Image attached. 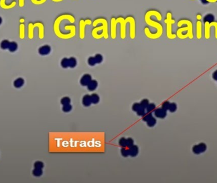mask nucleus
<instances>
[{"instance_id": "obj_1", "label": "nucleus", "mask_w": 217, "mask_h": 183, "mask_svg": "<svg viewBox=\"0 0 217 183\" xmlns=\"http://www.w3.org/2000/svg\"><path fill=\"white\" fill-rule=\"evenodd\" d=\"M76 22L74 16L70 13H64L59 15L53 24V30L58 37L62 39H69L74 37L76 27L74 24Z\"/></svg>"}, {"instance_id": "obj_2", "label": "nucleus", "mask_w": 217, "mask_h": 183, "mask_svg": "<svg viewBox=\"0 0 217 183\" xmlns=\"http://www.w3.org/2000/svg\"><path fill=\"white\" fill-rule=\"evenodd\" d=\"M120 24V36L121 39H125L126 36V25L130 24V37L134 39L136 36V21L131 15L126 18L119 16L117 18L112 17L110 19V36L115 39L117 36V25Z\"/></svg>"}, {"instance_id": "obj_3", "label": "nucleus", "mask_w": 217, "mask_h": 183, "mask_svg": "<svg viewBox=\"0 0 217 183\" xmlns=\"http://www.w3.org/2000/svg\"><path fill=\"white\" fill-rule=\"evenodd\" d=\"M152 17H155L157 21H161L163 19L161 13L159 11L155 10H150L145 13L144 15V19L146 24L149 26L154 27L156 29L155 33L152 34L148 27H145L144 28V33L147 38L150 39H157L160 38L163 33V27L162 24L157 21L152 19Z\"/></svg>"}, {"instance_id": "obj_4", "label": "nucleus", "mask_w": 217, "mask_h": 183, "mask_svg": "<svg viewBox=\"0 0 217 183\" xmlns=\"http://www.w3.org/2000/svg\"><path fill=\"white\" fill-rule=\"evenodd\" d=\"M177 26L179 28L176 31V36L179 38L185 39L187 37L193 38V24L190 20L187 19H180L178 22Z\"/></svg>"}, {"instance_id": "obj_5", "label": "nucleus", "mask_w": 217, "mask_h": 183, "mask_svg": "<svg viewBox=\"0 0 217 183\" xmlns=\"http://www.w3.org/2000/svg\"><path fill=\"white\" fill-rule=\"evenodd\" d=\"M166 24V36L170 39H174L176 37V34L172 33V25L175 23V21L172 18V13L168 12L166 15V19L164 21Z\"/></svg>"}, {"instance_id": "obj_6", "label": "nucleus", "mask_w": 217, "mask_h": 183, "mask_svg": "<svg viewBox=\"0 0 217 183\" xmlns=\"http://www.w3.org/2000/svg\"><path fill=\"white\" fill-rule=\"evenodd\" d=\"M93 21L90 19H81L79 22V36L81 39L85 38V27L87 25L92 24Z\"/></svg>"}, {"instance_id": "obj_7", "label": "nucleus", "mask_w": 217, "mask_h": 183, "mask_svg": "<svg viewBox=\"0 0 217 183\" xmlns=\"http://www.w3.org/2000/svg\"><path fill=\"white\" fill-rule=\"evenodd\" d=\"M204 23V36L206 39H209L210 37V29L213 27L215 28V37L217 39V21H212V22H205Z\"/></svg>"}, {"instance_id": "obj_8", "label": "nucleus", "mask_w": 217, "mask_h": 183, "mask_svg": "<svg viewBox=\"0 0 217 183\" xmlns=\"http://www.w3.org/2000/svg\"><path fill=\"white\" fill-rule=\"evenodd\" d=\"M207 149V146L203 142H201L199 144L195 145V146H193L192 148V151L193 153L196 155H199L200 153H204Z\"/></svg>"}, {"instance_id": "obj_9", "label": "nucleus", "mask_w": 217, "mask_h": 183, "mask_svg": "<svg viewBox=\"0 0 217 183\" xmlns=\"http://www.w3.org/2000/svg\"><path fill=\"white\" fill-rule=\"evenodd\" d=\"M51 52V47L48 45H45L40 48L38 49V52L41 55H46L49 54Z\"/></svg>"}, {"instance_id": "obj_10", "label": "nucleus", "mask_w": 217, "mask_h": 183, "mask_svg": "<svg viewBox=\"0 0 217 183\" xmlns=\"http://www.w3.org/2000/svg\"><path fill=\"white\" fill-rule=\"evenodd\" d=\"M196 26V37L197 39H200L202 37V23L201 21H197L195 23Z\"/></svg>"}, {"instance_id": "obj_11", "label": "nucleus", "mask_w": 217, "mask_h": 183, "mask_svg": "<svg viewBox=\"0 0 217 183\" xmlns=\"http://www.w3.org/2000/svg\"><path fill=\"white\" fill-rule=\"evenodd\" d=\"M154 114H155V116L157 118H164L166 117V110L163 109V108H159V109H155V111H154Z\"/></svg>"}, {"instance_id": "obj_12", "label": "nucleus", "mask_w": 217, "mask_h": 183, "mask_svg": "<svg viewBox=\"0 0 217 183\" xmlns=\"http://www.w3.org/2000/svg\"><path fill=\"white\" fill-rule=\"evenodd\" d=\"M91 81V76L88 74H85V75L83 76L81 80H80V83H81V85L87 86L88 85V83H89Z\"/></svg>"}, {"instance_id": "obj_13", "label": "nucleus", "mask_w": 217, "mask_h": 183, "mask_svg": "<svg viewBox=\"0 0 217 183\" xmlns=\"http://www.w3.org/2000/svg\"><path fill=\"white\" fill-rule=\"evenodd\" d=\"M24 80H23L22 78H19L16 79V80L14 81L13 82V85L17 89H20L23 85L24 84Z\"/></svg>"}, {"instance_id": "obj_14", "label": "nucleus", "mask_w": 217, "mask_h": 183, "mask_svg": "<svg viewBox=\"0 0 217 183\" xmlns=\"http://www.w3.org/2000/svg\"><path fill=\"white\" fill-rule=\"evenodd\" d=\"M128 150H129V155L131 157H135L138 153V147L135 145H133L130 148H128Z\"/></svg>"}, {"instance_id": "obj_15", "label": "nucleus", "mask_w": 217, "mask_h": 183, "mask_svg": "<svg viewBox=\"0 0 217 183\" xmlns=\"http://www.w3.org/2000/svg\"><path fill=\"white\" fill-rule=\"evenodd\" d=\"M91 102V95H86L83 97V104L85 106L88 107L89 106Z\"/></svg>"}, {"instance_id": "obj_16", "label": "nucleus", "mask_w": 217, "mask_h": 183, "mask_svg": "<svg viewBox=\"0 0 217 183\" xmlns=\"http://www.w3.org/2000/svg\"><path fill=\"white\" fill-rule=\"evenodd\" d=\"M97 85H98V83H97V81L91 80V81L87 85V87H88V90H90V91H93L97 87Z\"/></svg>"}, {"instance_id": "obj_17", "label": "nucleus", "mask_w": 217, "mask_h": 183, "mask_svg": "<svg viewBox=\"0 0 217 183\" xmlns=\"http://www.w3.org/2000/svg\"><path fill=\"white\" fill-rule=\"evenodd\" d=\"M77 61L76 58L71 57L69 59V67L71 68H74L76 66Z\"/></svg>"}, {"instance_id": "obj_18", "label": "nucleus", "mask_w": 217, "mask_h": 183, "mask_svg": "<svg viewBox=\"0 0 217 183\" xmlns=\"http://www.w3.org/2000/svg\"><path fill=\"white\" fill-rule=\"evenodd\" d=\"M18 48V45L16 42H12L10 43V45H9V47H8V50L10 51L11 52H15L17 50Z\"/></svg>"}, {"instance_id": "obj_19", "label": "nucleus", "mask_w": 217, "mask_h": 183, "mask_svg": "<svg viewBox=\"0 0 217 183\" xmlns=\"http://www.w3.org/2000/svg\"><path fill=\"white\" fill-rule=\"evenodd\" d=\"M10 42H9L8 40H3L0 44V46L1 48L3 50H6V49H8L9 47V45H10Z\"/></svg>"}, {"instance_id": "obj_20", "label": "nucleus", "mask_w": 217, "mask_h": 183, "mask_svg": "<svg viewBox=\"0 0 217 183\" xmlns=\"http://www.w3.org/2000/svg\"><path fill=\"white\" fill-rule=\"evenodd\" d=\"M43 174V171L41 168H34V169L32 170V174L36 177H40Z\"/></svg>"}, {"instance_id": "obj_21", "label": "nucleus", "mask_w": 217, "mask_h": 183, "mask_svg": "<svg viewBox=\"0 0 217 183\" xmlns=\"http://www.w3.org/2000/svg\"><path fill=\"white\" fill-rule=\"evenodd\" d=\"M60 64L63 68H67L69 67V59H67V58L62 59L61 62H60Z\"/></svg>"}, {"instance_id": "obj_22", "label": "nucleus", "mask_w": 217, "mask_h": 183, "mask_svg": "<svg viewBox=\"0 0 217 183\" xmlns=\"http://www.w3.org/2000/svg\"><path fill=\"white\" fill-rule=\"evenodd\" d=\"M91 102L93 104H97L99 102V100H100V98H99V96L96 93H93L91 95Z\"/></svg>"}, {"instance_id": "obj_23", "label": "nucleus", "mask_w": 217, "mask_h": 183, "mask_svg": "<svg viewBox=\"0 0 217 183\" xmlns=\"http://www.w3.org/2000/svg\"><path fill=\"white\" fill-rule=\"evenodd\" d=\"M214 21V16H213V15H212V14H208V15H206V16L204 17V19H203V21H204V22H212V21Z\"/></svg>"}, {"instance_id": "obj_24", "label": "nucleus", "mask_w": 217, "mask_h": 183, "mask_svg": "<svg viewBox=\"0 0 217 183\" xmlns=\"http://www.w3.org/2000/svg\"><path fill=\"white\" fill-rule=\"evenodd\" d=\"M95 60L96 64H100L103 61V57L100 53H97L95 55Z\"/></svg>"}, {"instance_id": "obj_25", "label": "nucleus", "mask_w": 217, "mask_h": 183, "mask_svg": "<svg viewBox=\"0 0 217 183\" xmlns=\"http://www.w3.org/2000/svg\"><path fill=\"white\" fill-rule=\"evenodd\" d=\"M147 125H148L149 127H152L155 125V123H156V120H155L154 117H152L150 120H149L148 121H147Z\"/></svg>"}, {"instance_id": "obj_26", "label": "nucleus", "mask_w": 217, "mask_h": 183, "mask_svg": "<svg viewBox=\"0 0 217 183\" xmlns=\"http://www.w3.org/2000/svg\"><path fill=\"white\" fill-rule=\"evenodd\" d=\"M60 102H61V104H62L63 106L64 105L69 104L70 102V98L68 97H65L62 98V99H61V101H60Z\"/></svg>"}, {"instance_id": "obj_27", "label": "nucleus", "mask_w": 217, "mask_h": 183, "mask_svg": "<svg viewBox=\"0 0 217 183\" xmlns=\"http://www.w3.org/2000/svg\"><path fill=\"white\" fill-rule=\"evenodd\" d=\"M88 63L89 66H93L96 64L95 60V57H89L88 59Z\"/></svg>"}, {"instance_id": "obj_28", "label": "nucleus", "mask_w": 217, "mask_h": 183, "mask_svg": "<svg viewBox=\"0 0 217 183\" xmlns=\"http://www.w3.org/2000/svg\"><path fill=\"white\" fill-rule=\"evenodd\" d=\"M176 109H177V106L175 103H170V107H169L168 110H170V111L172 113L176 111Z\"/></svg>"}, {"instance_id": "obj_29", "label": "nucleus", "mask_w": 217, "mask_h": 183, "mask_svg": "<svg viewBox=\"0 0 217 183\" xmlns=\"http://www.w3.org/2000/svg\"><path fill=\"white\" fill-rule=\"evenodd\" d=\"M34 168H41V169H42V168H43V167H44V164H43V162H41V161H37L34 163Z\"/></svg>"}, {"instance_id": "obj_30", "label": "nucleus", "mask_w": 217, "mask_h": 183, "mask_svg": "<svg viewBox=\"0 0 217 183\" xmlns=\"http://www.w3.org/2000/svg\"><path fill=\"white\" fill-rule=\"evenodd\" d=\"M119 144L121 147L123 148H126V139H125V137H122L119 139Z\"/></svg>"}, {"instance_id": "obj_31", "label": "nucleus", "mask_w": 217, "mask_h": 183, "mask_svg": "<svg viewBox=\"0 0 217 183\" xmlns=\"http://www.w3.org/2000/svg\"><path fill=\"white\" fill-rule=\"evenodd\" d=\"M155 108V106L154 104H149L148 106L146 108L147 109V113H151L152 111H154Z\"/></svg>"}, {"instance_id": "obj_32", "label": "nucleus", "mask_w": 217, "mask_h": 183, "mask_svg": "<svg viewBox=\"0 0 217 183\" xmlns=\"http://www.w3.org/2000/svg\"><path fill=\"white\" fill-rule=\"evenodd\" d=\"M152 117L153 116L152 115L151 113H147V114H145L143 116V120L145 121H147L149 120H150Z\"/></svg>"}, {"instance_id": "obj_33", "label": "nucleus", "mask_w": 217, "mask_h": 183, "mask_svg": "<svg viewBox=\"0 0 217 183\" xmlns=\"http://www.w3.org/2000/svg\"><path fill=\"white\" fill-rule=\"evenodd\" d=\"M121 154L123 157H128L129 155V150H128V148H123L121 149Z\"/></svg>"}, {"instance_id": "obj_34", "label": "nucleus", "mask_w": 217, "mask_h": 183, "mask_svg": "<svg viewBox=\"0 0 217 183\" xmlns=\"http://www.w3.org/2000/svg\"><path fill=\"white\" fill-rule=\"evenodd\" d=\"M71 109H72V106H70V104H67V105H64L63 108H62V110H63V111H64V112H65V113L69 112V111H70Z\"/></svg>"}, {"instance_id": "obj_35", "label": "nucleus", "mask_w": 217, "mask_h": 183, "mask_svg": "<svg viewBox=\"0 0 217 183\" xmlns=\"http://www.w3.org/2000/svg\"><path fill=\"white\" fill-rule=\"evenodd\" d=\"M142 106H141L140 104L138 103H135L133 105V107H132V109L134 111H138L141 108H142Z\"/></svg>"}, {"instance_id": "obj_36", "label": "nucleus", "mask_w": 217, "mask_h": 183, "mask_svg": "<svg viewBox=\"0 0 217 183\" xmlns=\"http://www.w3.org/2000/svg\"><path fill=\"white\" fill-rule=\"evenodd\" d=\"M149 104V100H147V99H143L140 102L141 106H142L143 108H145V109L148 106Z\"/></svg>"}, {"instance_id": "obj_37", "label": "nucleus", "mask_w": 217, "mask_h": 183, "mask_svg": "<svg viewBox=\"0 0 217 183\" xmlns=\"http://www.w3.org/2000/svg\"><path fill=\"white\" fill-rule=\"evenodd\" d=\"M133 145V140L131 138H128L126 139V147L127 148H130Z\"/></svg>"}, {"instance_id": "obj_38", "label": "nucleus", "mask_w": 217, "mask_h": 183, "mask_svg": "<svg viewBox=\"0 0 217 183\" xmlns=\"http://www.w3.org/2000/svg\"><path fill=\"white\" fill-rule=\"evenodd\" d=\"M136 113H137V114H138V116H143L145 114V108L142 107L138 111H136Z\"/></svg>"}, {"instance_id": "obj_39", "label": "nucleus", "mask_w": 217, "mask_h": 183, "mask_svg": "<svg viewBox=\"0 0 217 183\" xmlns=\"http://www.w3.org/2000/svg\"><path fill=\"white\" fill-rule=\"evenodd\" d=\"M170 104V102H168V101H166V102H164V103L162 104V108L167 111V110H168V109H169Z\"/></svg>"}, {"instance_id": "obj_40", "label": "nucleus", "mask_w": 217, "mask_h": 183, "mask_svg": "<svg viewBox=\"0 0 217 183\" xmlns=\"http://www.w3.org/2000/svg\"><path fill=\"white\" fill-rule=\"evenodd\" d=\"M46 1V0H34V2L37 4H42V3H44Z\"/></svg>"}, {"instance_id": "obj_41", "label": "nucleus", "mask_w": 217, "mask_h": 183, "mask_svg": "<svg viewBox=\"0 0 217 183\" xmlns=\"http://www.w3.org/2000/svg\"><path fill=\"white\" fill-rule=\"evenodd\" d=\"M213 78L216 81H217V70H216L213 73Z\"/></svg>"}, {"instance_id": "obj_42", "label": "nucleus", "mask_w": 217, "mask_h": 183, "mask_svg": "<svg viewBox=\"0 0 217 183\" xmlns=\"http://www.w3.org/2000/svg\"><path fill=\"white\" fill-rule=\"evenodd\" d=\"M196 18L197 19V21H201V19H202V15H201V14H197V15H196Z\"/></svg>"}, {"instance_id": "obj_43", "label": "nucleus", "mask_w": 217, "mask_h": 183, "mask_svg": "<svg viewBox=\"0 0 217 183\" xmlns=\"http://www.w3.org/2000/svg\"><path fill=\"white\" fill-rule=\"evenodd\" d=\"M205 1L208 3H215L217 1V0H205Z\"/></svg>"}, {"instance_id": "obj_44", "label": "nucleus", "mask_w": 217, "mask_h": 183, "mask_svg": "<svg viewBox=\"0 0 217 183\" xmlns=\"http://www.w3.org/2000/svg\"><path fill=\"white\" fill-rule=\"evenodd\" d=\"M51 1H53L54 2H61L62 1H64V0H51Z\"/></svg>"}, {"instance_id": "obj_45", "label": "nucleus", "mask_w": 217, "mask_h": 183, "mask_svg": "<svg viewBox=\"0 0 217 183\" xmlns=\"http://www.w3.org/2000/svg\"><path fill=\"white\" fill-rule=\"evenodd\" d=\"M1 22H2V19L1 17H0V24H1Z\"/></svg>"}]
</instances>
